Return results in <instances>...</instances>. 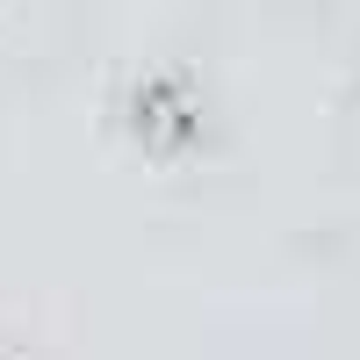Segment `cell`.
<instances>
[{
	"instance_id": "obj_1",
	"label": "cell",
	"mask_w": 360,
	"mask_h": 360,
	"mask_svg": "<svg viewBox=\"0 0 360 360\" xmlns=\"http://www.w3.org/2000/svg\"><path fill=\"white\" fill-rule=\"evenodd\" d=\"M130 130L144 144H159V152H180L195 137V94L180 79H144L130 94Z\"/></svg>"
}]
</instances>
